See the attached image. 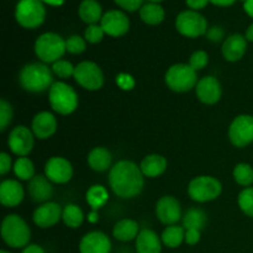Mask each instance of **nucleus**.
Masks as SVG:
<instances>
[{"mask_svg":"<svg viewBox=\"0 0 253 253\" xmlns=\"http://www.w3.org/2000/svg\"><path fill=\"white\" fill-rule=\"evenodd\" d=\"M143 177L141 168L135 162L123 160L110 168L109 184L114 194L123 199H131L142 192L145 185Z\"/></svg>","mask_w":253,"mask_h":253,"instance_id":"nucleus-1","label":"nucleus"},{"mask_svg":"<svg viewBox=\"0 0 253 253\" xmlns=\"http://www.w3.org/2000/svg\"><path fill=\"white\" fill-rule=\"evenodd\" d=\"M19 82L29 93H42L53 85V72L46 63H29L20 71Z\"/></svg>","mask_w":253,"mask_h":253,"instance_id":"nucleus-2","label":"nucleus"},{"mask_svg":"<svg viewBox=\"0 0 253 253\" xmlns=\"http://www.w3.org/2000/svg\"><path fill=\"white\" fill-rule=\"evenodd\" d=\"M1 237L11 249H25L31 240V230L21 216L10 214L1 222Z\"/></svg>","mask_w":253,"mask_h":253,"instance_id":"nucleus-3","label":"nucleus"},{"mask_svg":"<svg viewBox=\"0 0 253 253\" xmlns=\"http://www.w3.org/2000/svg\"><path fill=\"white\" fill-rule=\"evenodd\" d=\"M66 40L54 32H44L35 42V53L43 63H54L66 53Z\"/></svg>","mask_w":253,"mask_h":253,"instance_id":"nucleus-4","label":"nucleus"},{"mask_svg":"<svg viewBox=\"0 0 253 253\" xmlns=\"http://www.w3.org/2000/svg\"><path fill=\"white\" fill-rule=\"evenodd\" d=\"M48 101L51 108L59 115H69L78 106V94L73 86L64 82H56L49 88Z\"/></svg>","mask_w":253,"mask_h":253,"instance_id":"nucleus-5","label":"nucleus"},{"mask_svg":"<svg viewBox=\"0 0 253 253\" xmlns=\"http://www.w3.org/2000/svg\"><path fill=\"white\" fill-rule=\"evenodd\" d=\"M165 82L170 90L175 93H185L192 90L198 84L197 71L189 64L177 63L168 68L165 74Z\"/></svg>","mask_w":253,"mask_h":253,"instance_id":"nucleus-6","label":"nucleus"},{"mask_svg":"<svg viewBox=\"0 0 253 253\" xmlns=\"http://www.w3.org/2000/svg\"><path fill=\"white\" fill-rule=\"evenodd\" d=\"M15 19L25 29H37L46 19V9L41 0H20L15 9Z\"/></svg>","mask_w":253,"mask_h":253,"instance_id":"nucleus-7","label":"nucleus"},{"mask_svg":"<svg viewBox=\"0 0 253 253\" xmlns=\"http://www.w3.org/2000/svg\"><path fill=\"white\" fill-rule=\"evenodd\" d=\"M222 192V185L211 175H199L190 180L188 185V194L194 202L208 203L220 197Z\"/></svg>","mask_w":253,"mask_h":253,"instance_id":"nucleus-8","label":"nucleus"},{"mask_svg":"<svg viewBox=\"0 0 253 253\" xmlns=\"http://www.w3.org/2000/svg\"><path fill=\"white\" fill-rule=\"evenodd\" d=\"M175 29L180 35L189 39L204 36L208 32V21L202 14L194 10H184L175 19Z\"/></svg>","mask_w":253,"mask_h":253,"instance_id":"nucleus-9","label":"nucleus"},{"mask_svg":"<svg viewBox=\"0 0 253 253\" xmlns=\"http://www.w3.org/2000/svg\"><path fill=\"white\" fill-rule=\"evenodd\" d=\"M73 77L82 88L89 91L99 90L104 85V73L95 62L83 61L78 63Z\"/></svg>","mask_w":253,"mask_h":253,"instance_id":"nucleus-10","label":"nucleus"},{"mask_svg":"<svg viewBox=\"0 0 253 253\" xmlns=\"http://www.w3.org/2000/svg\"><path fill=\"white\" fill-rule=\"evenodd\" d=\"M229 138L239 148L253 142V116L246 114L236 116L229 127Z\"/></svg>","mask_w":253,"mask_h":253,"instance_id":"nucleus-11","label":"nucleus"},{"mask_svg":"<svg viewBox=\"0 0 253 253\" xmlns=\"http://www.w3.org/2000/svg\"><path fill=\"white\" fill-rule=\"evenodd\" d=\"M35 135L32 130L24 125H19L10 131L7 138V146L14 155L19 157H26L34 148Z\"/></svg>","mask_w":253,"mask_h":253,"instance_id":"nucleus-12","label":"nucleus"},{"mask_svg":"<svg viewBox=\"0 0 253 253\" xmlns=\"http://www.w3.org/2000/svg\"><path fill=\"white\" fill-rule=\"evenodd\" d=\"M156 216L163 225L172 226L182 219V207L172 195H165L156 204Z\"/></svg>","mask_w":253,"mask_h":253,"instance_id":"nucleus-13","label":"nucleus"},{"mask_svg":"<svg viewBox=\"0 0 253 253\" xmlns=\"http://www.w3.org/2000/svg\"><path fill=\"white\" fill-rule=\"evenodd\" d=\"M44 175L49 182L66 184L73 177V167L64 157H51L44 165Z\"/></svg>","mask_w":253,"mask_h":253,"instance_id":"nucleus-14","label":"nucleus"},{"mask_svg":"<svg viewBox=\"0 0 253 253\" xmlns=\"http://www.w3.org/2000/svg\"><path fill=\"white\" fill-rule=\"evenodd\" d=\"M100 26L103 27L105 35L111 37H121L127 34L130 29V20L125 12L120 10H110L103 15Z\"/></svg>","mask_w":253,"mask_h":253,"instance_id":"nucleus-15","label":"nucleus"},{"mask_svg":"<svg viewBox=\"0 0 253 253\" xmlns=\"http://www.w3.org/2000/svg\"><path fill=\"white\" fill-rule=\"evenodd\" d=\"M62 212L63 210L57 203L47 202L36 208L32 215V220L36 226L41 229H48L58 224L59 220L62 219Z\"/></svg>","mask_w":253,"mask_h":253,"instance_id":"nucleus-16","label":"nucleus"},{"mask_svg":"<svg viewBox=\"0 0 253 253\" xmlns=\"http://www.w3.org/2000/svg\"><path fill=\"white\" fill-rule=\"evenodd\" d=\"M195 93H197L198 99L203 104L214 105L221 99V84L215 77L207 76L198 82L197 86H195Z\"/></svg>","mask_w":253,"mask_h":253,"instance_id":"nucleus-17","label":"nucleus"},{"mask_svg":"<svg viewBox=\"0 0 253 253\" xmlns=\"http://www.w3.org/2000/svg\"><path fill=\"white\" fill-rule=\"evenodd\" d=\"M110 239L101 231L88 232L79 242L81 253H110Z\"/></svg>","mask_w":253,"mask_h":253,"instance_id":"nucleus-18","label":"nucleus"},{"mask_svg":"<svg viewBox=\"0 0 253 253\" xmlns=\"http://www.w3.org/2000/svg\"><path fill=\"white\" fill-rule=\"evenodd\" d=\"M31 130L39 140H47L57 131V119L49 111H41L32 119Z\"/></svg>","mask_w":253,"mask_h":253,"instance_id":"nucleus-19","label":"nucleus"},{"mask_svg":"<svg viewBox=\"0 0 253 253\" xmlns=\"http://www.w3.org/2000/svg\"><path fill=\"white\" fill-rule=\"evenodd\" d=\"M25 190L21 183L14 179H6L0 184V203L6 208H15L22 203Z\"/></svg>","mask_w":253,"mask_h":253,"instance_id":"nucleus-20","label":"nucleus"},{"mask_svg":"<svg viewBox=\"0 0 253 253\" xmlns=\"http://www.w3.org/2000/svg\"><path fill=\"white\" fill-rule=\"evenodd\" d=\"M247 51L246 37L240 34L230 35L222 43L221 52L227 62H237L245 56Z\"/></svg>","mask_w":253,"mask_h":253,"instance_id":"nucleus-21","label":"nucleus"},{"mask_svg":"<svg viewBox=\"0 0 253 253\" xmlns=\"http://www.w3.org/2000/svg\"><path fill=\"white\" fill-rule=\"evenodd\" d=\"M52 182H49L46 175H35L27 185V192L34 202L36 203H47L49 198L53 194V188H52Z\"/></svg>","mask_w":253,"mask_h":253,"instance_id":"nucleus-22","label":"nucleus"},{"mask_svg":"<svg viewBox=\"0 0 253 253\" xmlns=\"http://www.w3.org/2000/svg\"><path fill=\"white\" fill-rule=\"evenodd\" d=\"M135 246L137 253H161L162 251V240L152 230L143 229L136 237Z\"/></svg>","mask_w":253,"mask_h":253,"instance_id":"nucleus-23","label":"nucleus"},{"mask_svg":"<svg viewBox=\"0 0 253 253\" xmlns=\"http://www.w3.org/2000/svg\"><path fill=\"white\" fill-rule=\"evenodd\" d=\"M140 168L145 177L157 178L162 175L167 169V160L157 153L147 155L141 162Z\"/></svg>","mask_w":253,"mask_h":253,"instance_id":"nucleus-24","label":"nucleus"},{"mask_svg":"<svg viewBox=\"0 0 253 253\" xmlns=\"http://www.w3.org/2000/svg\"><path fill=\"white\" fill-rule=\"evenodd\" d=\"M140 234L138 224L132 219H123L115 224L113 229V236L118 241L128 242L136 240Z\"/></svg>","mask_w":253,"mask_h":253,"instance_id":"nucleus-25","label":"nucleus"},{"mask_svg":"<svg viewBox=\"0 0 253 253\" xmlns=\"http://www.w3.org/2000/svg\"><path fill=\"white\" fill-rule=\"evenodd\" d=\"M78 15L85 24L96 25L103 17L101 5L96 0H83L78 7Z\"/></svg>","mask_w":253,"mask_h":253,"instance_id":"nucleus-26","label":"nucleus"},{"mask_svg":"<svg viewBox=\"0 0 253 253\" xmlns=\"http://www.w3.org/2000/svg\"><path fill=\"white\" fill-rule=\"evenodd\" d=\"M111 153L105 147H95L89 152L88 165L95 172H104L111 167Z\"/></svg>","mask_w":253,"mask_h":253,"instance_id":"nucleus-27","label":"nucleus"},{"mask_svg":"<svg viewBox=\"0 0 253 253\" xmlns=\"http://www.w3.org/2000/svg\"><path fill=\"white\" fill-rule=\"evenodd\" d=\"M165 9L156 2H148V4L142 5V7L140 9L141 20L151 26L160 25L165 20Z\"/></svg>","mask_w":253,"mask_h":253,"instance_id":"nucleus-28","label":"nucleus"},{"mask_svg":"<svg viewBox=\"0 0 253 253\" xmlns=\"http://www.w3.org/2000/svg\"><path fill=\"white\" fill-rule=\"evenodd\" d=\"M161 240L165 246L169 247V249H177L185 240V229L183 226H178V225L167 226L161 235Z\"/></svg>","mask_w":253,"mask_h":253,"instance_id":"nucleus-29","label":"nucleus"},{"mask_svg":"<svg viewBox=\"0 0 253 253\" xmlns=\"http://www.w3.org/2000/svg\"><path fill=\"white\" fill-rule=\"evenodd\" d=\"M208 221V216L202 209L192 208L183 216V227L185 230H199L202 231Z\"/></svg>","mask_w":253,"mask_h":253,"instance_id":"nucleus-30","label":"nucleus"},{"mask_svg":"<svg viewBox=\"0 0 253 253\" xmlns=\"http://www.w3.org/2000/svg\"><path fill=\"white\" fill-rule=\"evenodd\" d=\"M62 220L66 226L71 227V229H77L83 224L84 214L78 205L68 204L64 207L63 212H62Z\"/></svg>","mask_w":253,"mask_h":253,"instance_id":"nucleus-31","label":"nucleus"},{"mask_svg":"<svg viewBox=\"0 0 253 253\" xmlns=\"http://www.w3.org/2000/svg\"><path fill=\"white\" fill-rule=\"evenodd\" d=\"M109 199L108 192L103 185H93L86 192V202L90 205L93 210H98L99 208L104 207Z\"/></svg>","mask_w":253,"mask_h":253,"instance_id":"nucleus-32","label":"nucleus"},{"mask_svg":"<svg viewBox=\"0 0 253 253\" xmlns=\"http://www.w3.org/2000/svg\"><path fill=\"white\" fill-rule=\"evenodd\" d=\"M14 173L20 180H31L35 177V166L27 157H19L15 161Z\"/></svg>","mask_w":253,"mask_h":253,"instance_id":"nucleus-33","label":"nucleus"},{"mask_svg":"<svg viewBox=\"0 0 253 253\" xmlns=\"http://www.w3.org/2000/svg\"><path fill=\"white\" fill-rule=\"evenodd\" d=\"M232 175L235 182L242 187L249 188L253 184V168L247 163H239L235 166Z\"/></svg>","mask_w":253,"mask_h":253,"instance_id":"nucleus-34","label":"nucleus"},{"mask_svg":"<svg viewBox=\"0 0 253 253\" xmlns=\"http://www.w3.org/2000/svg\"><path fill=\"white\" fill-rule=\"evenodd\" d=\"M237 203H239L240 209L242 210L244 214L253 217V187L245 188L239 194Z\"/></svg>","mask_w":253,"mask_h":253,"instance_id":"nucleus-35","label":"nucleus"},{"mask_svg":"<svg viewBox=\"0 0 253 253\" xmlns=\"http://www.w3.org/2000/svg\"><path fill=\"white\" fill-rule=\"evenodd\" d=\"M53 74H56L57 77L62 79H67L69 77L74 76V69L76 67L71 63L69 61H66V59H59V61L52 63L51 67Z\"/></svg>","mask_w":253,"mask_h":253,"instance_id":"nucleus-36","label":"nucleus"},{"mask_svg":"<svg viewBox=\"0 0 253 253\" xmlns=\"http://www.w3.org/2000/svg\"><path fill=\"white\" fill-rule=\"evenodd\" d=\"M67 52L72 54H81L85 51L86 41L85 39L81 37L79 35H72L66 40Z\"/></svg>","mask_w":253,"mask_h":253,"instance_id":"nucleus-37","label":"nucleus"},{"mask_svg":"<svg viewBox=\"0 0 253 253\" xmlns=\"http://www.w3.org/2000/svg\"><path fill=\"white\" fill-rule=\"evenodd\" d=\"M12 106L5 99L0 100V131L4 132L12 120Z\"/></svg>","mask_w":253,"mask_h":253,"instance_id":"nucleus-38","label":"nucleus"},{"mask_svg":"<svg viewBox=\"0 0 253 253\" xmlns=\"http://www.w3.org/2000/svg\"><path fill=\"white\" fill-rule=\"evenodd\" d=\"M104 35H105V32L100 25H88L85 32H84V39L89 43H99V42L103 41Z\"/></svg>","mask_w":253,"mask_h":253,"instance_id":"nucleus-39","label":"nucleus"},{"mask_svg":"<svg viewBox=\"0 0 253 253\" xmlns=\"http://www.w3.org/2000/svg\"><path fill=\"white\" fill-rule=\"evenodd\" d=\"M208 63H209V56H208L207 52L202 51V49L195 51L189 58V66L197 72L204 69L208 66Z\"/></svg>","mask_w":253,"mask_h":253,"instance_id":"nucleus-40","label":"nucleus"},{"mask_svg":"<svg viewBox=\"0 0 253 253\" xmlns=\"http://www.w3.org/2000/svg\"><path fill=\"white\" fill-rule=\"evenodd\" d=\"M114 1L126 11H136L141 9L143 4V0H114Z\"/></svg>","mask_w":253,"mask_h":253,"instance_id":"nucleus-41","label":"nucleus"},{"mask_svg":"<svg viewBox=\"0 0 253 253\" xmlns=\"http://www.w3.org/2000/svg\"><path fill=\"white\" fill-rule=\"evenodd\" d=\"M224 29L221 26H212L207 32L208 40H210L211 42H220L224 39Z\"/></svg>","mask_w":253,"mask_h":253,"instance_id":"nucleus-42","label":"nucleus"},{"mask_svg":"<svg viewBox=\"0 0 253 253\" xmlns=\"http://www.w3.org/2000/svg\"><path fill=\"white\" fill-rule=\"evenodd\" d=\"M12 167L11 157L6 152L0 153V174L5 175Z\"/></svg>","mask_w":253,"mask_h":253,"instance_id":"nucleus-43","label":"nucleus"},{"mask_svg":"<svg viewBox=\"0 0 253 253\" xmlns=\"http://www.w3.org/2000/svg\"><path fill=\"white\" fill-rule=\"evenodd\" d=\"M200 232L199 230H185V240L184 241L187 242V245L189 246H195L198 242L200 241Z\"/></svg>","mask_w":253,"mask_h":253,"instance_id":"nucleus-44","label":"nucleus"},{"mask_svg":"<svg viewBox=\"0 0 253 253\" xmlns=\"http://www.w3.org/2000/svg\"><path fill=\"white\" fill-rule=\"evenodd\" d=\"M185 2H187V5L190 9L197 11V10L204 9L208 5V2H209V0H185Z\"/></svg>","mask_w":253,"mask_h":253,"instance_id":"nucleus-45","label":"nucleus"},{"mask_svg":"<svg viewBox=\"0 0 253 253\" xmlns=\"http://www.w3.org/2000/svg\"><path fill=\"white\" fill-rule=\"evenodd\" d=\"M124 78H125L124 76L118 77V84H119V85H120L123 89H131V88H132L133 84H135V83H133V81L131 79V77L126 76V79H124Z\"/></svg>","mask_w":253,"mask_h":253,"instance_id":"nucleus-46","label":"nucleus"},{"mask_svg":"<svg viewBox=\"0 0 253 253\" xmlns=\"http://www.w3.org/2000/svg\"><path fill=\"white\" fill-rule=\"evenodd\" d=\"M21 253H44V250L36 244H30L22 250Z\"/></svg>","mask_w":253,"mask_h":253,"instance_id":"nucleus-47","label":"nucleus"},{"mask_svg":"<svg viewBox=\"0 0 253 253\" xmlns=\"http://www.w3.org/2000/svg\"><path fill=\"white\" fill-rule=\"evenodd\" d=\"M236 0H209V2L216 5V6H231L232 4H235Z\"/></svg>","mask_w":253,"mask_h":253,"instance_id":"nucleus-48","label":"nucleus"},{"mask_svg":"<svg viewBox=\"0 0 253 253\" xmlns=\"http://www.w3.org/2000/svg\"><path fill=\"white\" fill-rule=\"evenodd\" d=\"M244 9L249 16L253 17V0H247L244 2Z\"/></svg>","mask_w":253,"mask_h":253,"instance_id":"nucleus-49","label":"nucleus"},{"mask_svg":"<svg viewBox=\"0 0 253 253\" xmlns=\"http://www.w3.org/2000/svg\"><path fill=\"white\" fill-rule=\"evenodd\" d=\"M41 1L51 5V6H61V5H63L64 0H41Z\"/></svg>","mask_w":253,"mask_h":253,"instance_id":"nucleus-50","label":"nucleus"},{"mask_svg":"<svg viewBox=\"0 0 253 253\" xmlns=\"http://www.w3.org/2000/svg\"><path fill=\"white\" fill-rule=\"evenodd\" d=\"M245 37H246L247 41L253 42V24L250 25L246 30V34H245Z\"/></svg>","mask_w":253,"mask_h":253,"instance_id":"nucleus-51","label":"nucleus"},{"mask_svg":"<svg viewBox=\"0 0 253 253\" xmlns=\"http://www.w3.org/2000/svg\"><path fill=\"white\" fill-rule=\"evenodd\" d=\"M89 221L90 222H95L96 220H98V216H96V212H95V210H93V212H91L90 215H89Z\"/></svg>","mask_w":253,"mask_h":253,"instance_id":"nucleus-52","label":"nucleus"},{"mask_svg":"<svg viewBox=\"0 0 253 253\" xmlns=\"http://www.w3.org/2000/svg\"><path fill=\"white\" fill-rule=\"evenodd\" d=\"M161 1H163V0H150V2H156V4H158Z\"/></svg>","mask_w":253,"mask_h":253,"instance_id":"nucleus-53","label":"nucleus"},{"mask_svg":"<svg viewBox=\"0 0 253 253\" xmlns=\"http://www.w3.org/2000/svg\"><path fill=\"white\" fill-rule=\"evenodd\" d=\"M0 253H11V252L6 251V250H1V251H0Z\"/></svg>","mask_w":253,"mask_h":253,"instance_id":"nucleus-54","label":"nucleus"},{"mask_svg":"<svg viewBox=\"0 0 253 253\" xmlns=\"http://www.w3.org/2000/svg\"><path fill=\"white\" fill-rule=\"evenodd\" d=\"M241 1H244V2H245V1H247V0H241Z\"/></svg>","mask_w":253,"mask_h":253,"instance_id":"nucleus-55","label":"nucleus"}]
</instances>
